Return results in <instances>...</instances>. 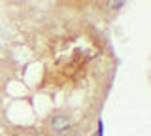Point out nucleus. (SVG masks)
<instances>
[{
  "instance_id": "2",
  "label": "nucleus",
  "mask_w": 151,
  "mask_h": 136,
  "mask_svg": "<svg viewBox=\"0 0 151 136\" xmlns=\"http://www.w3.org/2000/svg\"><path fill=\"white\" fill-rule=\"evenodd\" d=\"M91 136H104V121L98 119V127H96V132L91 134Z\"/></svg>"
},
{
  "instance_id": "3",
  "label": "nucleus",
  "mask_w": 151,
  "mask_h": 136,
  "mask_svg": "<svg viewBox=\"0 0 151 136\" xmlns=\"http://www.w3.org/2000/svg\"><path fill=\"white\" fill-rule=\"evenodd\" d=\"M0 49H2V47H0Z\"/></svg>"
},
{
  "instance_id": "1",
  "label": "nucleus",
  "mask_w": 151,
  "mask_h": 136,
  "mask_svg": "<svg viewBox=\"0 0 151 136\" xmlns=\"http://www.w3.org/2000/svg\"><path fill=\"white\" fill-rule=\"evenodd\" d=\"M49 129L53 132H64V130L72 129V117L68 114H63V112L53 114L49 117Z\"/></svg>"
}]
</instances>
